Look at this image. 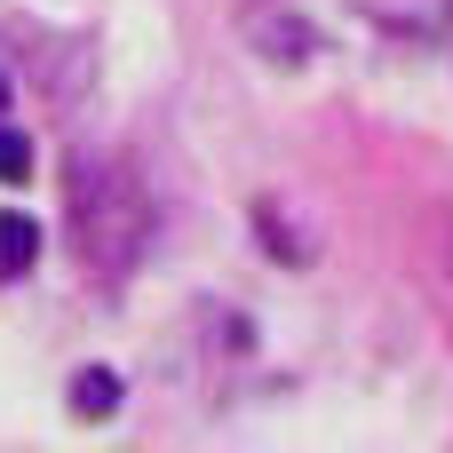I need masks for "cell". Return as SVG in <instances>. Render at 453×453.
<instances>
[{
	"mask_svg": "<svg viewBox=\"0 0 453 453\" xmlns=\"http://www.w3.org/2000/svg\"><path fill=\"white\" fill-rule=\"evenodd\" d=\"M72 247L96 279H127L151 247V199L127 167H80L72 175Z\"/></svg>",
	"mask_w": 453,
	"mask_h": 453,
	"instance_id": "obj_1",
	"label": "cell"
},
{
	"mask_svg": "<svg viewBox=\"0 0 453 453\" xmlns=\"http://www.w3.org/2000/svg\"><path fill=\"white\" fill-rule=\"evenodd\" d=\"M32 255H40V223L24 207H0V279H24Z\"/></svg>",
	"mask_w": 453,
	"mask_h": 453,
	"instance_id": "obj_2",
	"label": "cell"
},
{
	"mask_svg": "<svg viewBox=\"0 0 453 453\" xmlns=\"http://www.w3.org/2000/svg\"><path fill=\"white\" fill-rule=\"evenodd\" d=\"M111 406H119V374H111V366H80V374H72V414L104 422Z\"/></svg>",
	"mask_w": 453,
	"mask_h": 453,
	"instance_id": "obj_3",
	"label": "cell"
},
{
	"mask_svg": "<svg viewBox=\"0 0 453 453\" xmlns=\"http://www.w3.org/2000/svg\"><path fill=\"white\" fill-rule=\"evenodd\" d=\"M255 239H263L271 255H287V263H311V239L279 215V199H263V207H255Z\"/></svg>",
	"mask_w": 453,
	"mask_h": 453,
	"instance_id": "obj_4",
	"label": "cell"
},
{
	"mask_svg": "<svg viewBox=\"0 0 453 453\" xmlns=\"http://www.w3.org/2000/svg\"><path fill=\"white\" fill-rule=\"evenodd\" d=\"M24 175H32V143L0 119V183H24Z\"/></svg>",
	"mask_w": 453,
	"mask_h": 453,
	"instance_id": "obj_5",
	"label": "cell"
},
{
	"mask_svg": "<svg viewBox=\"0 0 453 453\" xmlns=\"http://www.w3.org/2000/svg\"><path fill=\"white\" fill-rule=\"evenodd\" d=\"M8 96H16V80H8V64H0V111H8Z\"/></svg>",
	"mask_w": 453,
	"mask_h": 453,
	"instance_id": "obj_6",
	"label": "cell"
}]
</instances>
